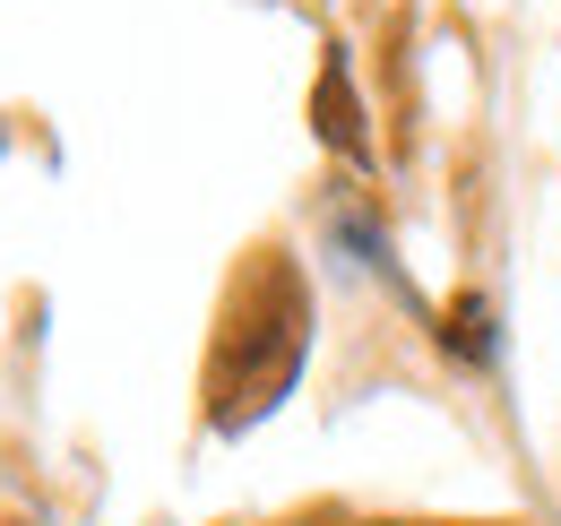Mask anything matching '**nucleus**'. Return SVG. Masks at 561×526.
I'll list each match as a JSON object with an SVG mask.
<instances>
[{
    "label": "nucleus",
    "mask_w": 561,
    "mask_h": 526,
    "mask_svg": "<svg viewBox=\"0 0 561 526\" xmlns=\"http://www.w3.org/2000/svg\"><path fill=\"white\" fill-rule=\"evenodd\" d=\"M440 345H449L458 363H492V302H484V294H458V302H449Z\"/></svg>",
    "instance_id": "f257e3e1"
},
{
    "label": "nucleus",
    "mask_w": 561,
    "mask_h": 526,
    "mask_svg": "<svg viewBox=\"0 0 561 526\" xmlns=\"http://www.w3.org/2000/svg\"><path fill=\"white\" fill-rule=\"evenodd\" d=\"M320 138L337 156H363V122H354V95H346V61L320 69Z\"/></svg>",
    "instance_id": "f03ea898"
}]
</instances>
